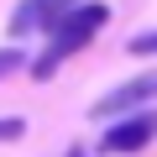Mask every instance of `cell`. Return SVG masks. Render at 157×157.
<instances>
[{"label":"cell","mask_w":157,"mask_h":157,"mask_svg":"<svg viewBox=\"0 0 157 157\" xmlns=\"http://www.w3.org/2000/svg\"><path fill=\"white\" fill-rule=\"evenodd\" d=\"M68 157H84V147H73V152H68Z\"/></svg>","instance_id":"8"},{"label":"cell","mask_w":157,"mask_h":157,"mask_svg":"<svg viewBox=\"0 0 157 157\" xmlns=\"http://www.w3.org/2000/svg\"><path fill=\"white\" fill-rule=\"evenodd\" d=\"M131 58H157V32H136L131 37Z\"/></svg>","instance_id":"5"},{"label":"cell","mask_w":157,"mask_h":157,"mask_svg":"<svg viewBox=\"0 0 157 157\" xmlns=\"http://www.w3.org/2000/svg\"><path fill=\"white\" fill-rule=\"evenodd\" d=\"M105 21H110V6H105V0H78V6L47 32V47H42V58L32 63V78H52V73L63 68V58L84 52V47L105 32Z\"/></svg>","instance_id":"1"},{"label":"cell","mask_w":157,"mask_h":157,"mask_svg":"<svg viewBox=\"0 0 157 157\" xmlns=\"http://www.w3.org/2000/svg\"><path fill=\"white\" fill-rule=\"evenodd\" d=\"M21 131H26V126H21V121H16V115H11V121H0V141H16V136H21Z\"/></svg>","instance_id":"7"},{"label":"cell","mask_w":157,"mask_h":157,"mask_svg":"<svg viewBox=\"0 0 157 157\" xmlns=\"http://www.w3.org/2000/svg\"><path fill=\"white\" fill-rule=\"evenodd\" d=\"M21 63H26V52H21V47H0V78H6V73H16Z\"/></svg>","instance_id":"6"},{"label":"cell","mask_w":157,"mask_h":157,"mask_svg":"<svg viewBox=\"0 0 157 157\" xmlns=\"http://www.w3.org/2000/svg\"><path fill=\"white\" fill-rule=\"evenodd\" d=\"M152 100H157V68H141L136 78H126V84H115L110 94H100V100L89 105V115H94V121H121V115L147 110Z\"/></svg>","instance_id":"2"},{"label":"cell","mask_w":157,"mask_h":157,"mask_svg":"<svg viewBox=\"0 0 157 157\" xmlns=\"http://www.w3.org/2000/svg\"><path fill=\"white\" fill-rule=\"evenodd\" d=\"M78 6V0H21V6L11 11V37H32V32H52L68 11Z\"/></svg>","instance_id":"4"},{"label":"cell","mask_w":157,"mask_h":157,"mask_svg":"<svg viewBox=\"0 0 157 157\" xmlns=\"http://www.w3.org/2000/svg\"><path fill=\"white\" fill-rule=\"evenodd\" d=\"M152 141H157V110H136V115H121V121L105 126L100 152L105 157H131V152H141Z\"/></svg>","instance_id":"3"}]
</instances>
